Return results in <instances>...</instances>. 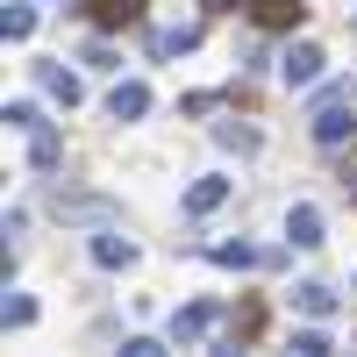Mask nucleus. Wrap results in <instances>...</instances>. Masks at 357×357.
Returning <instances> with one entry per match:
<instances>
[{
    "label": "nucleus",
    "mask_w": 357,
    "mask_h": 357,
    "mask_svg": "<svg viewBox=\"0 0 357 357\" xmlns=\"http://www.w3.org/2000/svg\"><path fill=\"white\" fill-rule=\"evenodd\" d=\"M222 321H229V314H222V301H186V307L172 314V343H178V350H193V343L215 336Z\"/></svg>",
    "instance_id": "nucleus-2"
},
{
    "label": "nucleus",
    "mask_w": 357,
    "mask_h": 357,
    "mask_svg": "<svg viewBox=\"0 0 357 357\" xmlns=\"http://www.w3.org/2000/svg\"><path fill=\"white\" fill-rule=\"evenodd\" d=\"M321 65H329V57H321V43H293V50L279 57V79H286V93H307V86L321 79Z\"/></svg>",
    "instance_id": "nucleus-4"
},
{
    "label": "nucleus",
    "mask_w": 357,
    "mask_h": 357,
    "mask_svg": "<svg viewBox=\"0 0 357 357\" xmlns=\"http://www.w3.org/2000/svg\"><path fill=\"white\" fill-rule=\"evenodd\" d=\"M257 329H264V307H257V301H243V307H236V314L222 321V336H229V350H236V343H250Z\"/></svg>",
    "instance_id": "nucleus-15"
},
{
    "label": "nucleus",
    "mask_w": 357,
    "mask_h": 357,
    "mask_svg": "<svg viewBox=\"0 0 357 357\" xmlns=\"http://www.w3.org/2000/svg\"><path fill=\"white\" fill-rule=\"evenodd\" d=\"M0 321H8V329H29V321H36V301H29V293H8V301H0Z\"/></svg>",
    "instance_id": "nucleus-18"
},
{
    "label": "nucleus",
    "mask_w": 357,
    "mask_h": 357,
    "mask_svg": "<svg viewBox=\"0 0 357 357\" xmlns=\"http://www.w3.org/2000/svg\"><path fill=\"white\" fill-rule=\"evenodd\" d=\"M200 8H207V15H229V8H243V0H200Z\"/></svg>",
    "instance_id": "nucleus-24"
},
{
    "label": "nucleus",
    "mask_w": 357,
    "mask_h": 357,
    "mask_svg": "<svg viewBox=\"0 0 357 357\" xmlns=\"http://www.w3.org/2000/svg\"><path fill=\"white\" fill-rule=\"evenodd\" d=\"M8 129L36 136V129H43V107H36V100H8Z\"/></svg>",
    "instance_id": "nucleus-19"
},
{
    "label": "nucleus",
    "mask_w": 357,
    "mask_h": 357,
    "mask_svg": "<svg viewBox=\"0 0 357 357\" xmlns=\"http://www.w3.org/2000/svg\"><path fill=\"white\" fill-rule=\"evenodd\" d=\"M36 86H43L57 107H79V100H86V86H79V72H65V57H43V65H36Z\"/></svg>",
    "instance_id": "nucleus-5"
},
{
    "label": "nucleus",
    "mask_w": 357,
    "mask_h": 357,
    "mask_svg": "<svg viewBox=\"0 0 357 357\" xmlns=\"http://www.w3.org/2000/svg\"><path fill=\"white\" fill-rule=\"evenodd\" d=\"M307 136L321 143V151H343V143H357V100H321L307 114Z\"/></svg>",
    "instance_id": "nucleus-1"
},
{
    "label": "nucleus",
    "mask_w": 357,
    "mask_h": 357,
    "mask_svg": "<svg viewBox=\"0 0 357 357\" xmlns=\"http://www.w3.org/2000/svg\"><path fill=\"white\" fill-rule=\"evenodd\" d=\"M215 143H222V151H236V158H257V129H243V122H222Z\"/></svg>",
    "instance_id": "nucleus-17"
},
{
    "label": "nucleus",
    "mask_w": 357,
    "mask_h": 357,
    "mask_svg": "<svg viewBox=\"0 0 357 357\" xmlns=\"http://www.w3.org/2000/svg\"><path fill=\"white\" fill-rule=\"evenodd\" d=\"M293 307L314 314V321H329V314H336V293L321 286V279H307V286H293Z\"/></svg>",
    "instance_id": "nucleus-14"
},
{
    "label": "nucleus",
    "mask_w": 357,
    "mask_h": 357,
    "mask_svg": "<svg viewBox=\"0 0 357 357\" xmlns=\"http://www.w3.org/2000/svg\"><path fill=\"white\" fill-rule=\"evenodd\" d=\"M0 29H8V43H29L36 36V8H29V0H8V8H0Z\"/></svg>",
    "instance_id": "nucleus-16"
},
{
    "label": "nucleus",
    "mask_w": 357,
    "mask_h": 357,
    "mask_svg": "<svg viewBox=\"0 0 357 357\" xmlns=\"http://www.w3.org/2000/svg\"><path fill=\"white\" fill-rule=\"evenodd\" d=\"M143 0H93V29H136Z\"/></svg>",
    "instance_id": "nucleus-13"
},
{
    "label": "nucleus",
    "mask_w": 357,
    "mask_h": 357,
    "mask_svg": "<svg viewBox=\"0 0 357 357\" xmlns=\"http://www.w3.org/2000/svg\"><path fill=\"white\" fill-rule=\"evenodd\" d=\"M200 50V22H178V29H151V57H186Z\"/></svg>",
    "instance_id": "nucleus-10"
},
{
    "label": "nucleus",
    "mask_w": 357,
    "mask_h": 357,
    "mask_svg": "<svg viewBox=\"0 0 357 357\" xmlns=\"http://www.w3.org/2000/svg\"><path fill=\"white\" fill-rule=\"evenodd\" d=\"M29 165H36V172H57V165H65V136H57L50 122L29 136Z\"/></svg>",
    "instance_id": "nucleus-12"
},
{
    "label": "nucleus",
    "mask_w": 357,
    "mask_h": 357,
    "mask_svg": "<svg viewBox=\"0 0 357 357\" xmlns=\"http://www.w3.org/2000/svg\"><path fill=\"white\" fill-rule=\"evenodd\" d=\"M222 200H229V178H215V172H207V178H193V186H186V200H178V207H186V215L200 222V215H215Z\"/></svg>",
    "instance_id": "nucleus-7"
},
{
    "label": "nucleus",
    "mask_w": 357,
    "mask_h": 357,
    "mask_svg": "<svg viewBox=\"0 0 357 357\" xmlns=\"http://www.w3.org/2000/svg\"><path fill=\"white\" fill-rule=\"evenodd\" d=\"M329 329H293V357H329Z\"/></svg>",
    "instance_id": "nucleus-21"
},
{
    "label": "nucleus",
    "mask_w": 357,
    "mask_h": 357,
    "mask_svg": "<svg viewBox=\"0 0 357 357\" xmlns=\"http://www.w3.org/2000/svg\"><path fill=\"white\" fill-rule=\"evenodd\" d=\"M107 114H114V122H143V114H151V86H143V79H122V86L107 93Z\"/></svg>",
    "instance_id": "nucleus-6"
},
{
    "label": "nucleus",
    "mask_w": 357,
    "mask_h": 357,
    "mask_svg": "<svg viewBox=\"0 0 357 357\" xmlns=\"http://www.w3.org/2000/svg\"><path fill=\"white\" fill-rule=\"evenodd\" d=\"M86 65H93V72H122V57H114L107 43H86Z\"/></svg>",
    "instance_id": "nucleus-22"
},
{
    "label": "nucleus",
    "mask_w": 357,
    "mask_h": 357,
    "mask_svg": "<svg viewBox=\"0 0 357 357\" xmlns=\"http://www.w3.org/2000/svg\"><path fill=\"white\" fill-rule=\"evenodd\" d=\"M286 236H293L301 250H314V243H321V207H307V200L286 207Z\"/></svg>",
    "instance_id": "nucleus-11"
},
{
    "label": "nucleus",
    "mask_w": 357,
    "mask_h": 357,
    "mask_svg": "<svg viewBox=\"0 0 357 357\" xmlns=\"http://www.w3.org/2000/svg\"><path fill=\"white\" fill-rule=\"evenodd\" d=\"M122 357H165V343H158V336H129Z\"/></svg>",
    "instance_id": "nucleus-23"
},
{
    "label": "nucleus",
    "mask_w": 357,
    "mask_h": 357,
    "mask_svg": "<svg viewBox=\"0 0 357 357\" xmlns=\"http://www.w3.org/2000/svg\"><path fill=\"white\" fill-rule=\"evenodd\" d=\"M50 215L57 222H93V229H107L114 222V200L107 193H65V186H57L50 193Z\"/></svg>",
    "instance_id": "nucleus-3"
},
{
    "label": "nucleus",
    "mask_w": 357,
    "mask_h": 357,
    "mask_svg": "<svg viewBox=\"0 0 357 357\" xmlns=\"http://www.w3.org/2000/svg\"><path fill=\"white\" fill-rule=\"evenodd\" d=\"M207 257H215V264H229V272H250V264H257V250H250V243H215Z\"/></svg>",
    "instance_id": "nucleus-20"
},
{
    "label": "nucleus",
    "mask_w": 357,
    "mask_h": 357,
    "mask_svg": "<svg viewBox=\"0 0 357 357\" xmlns=\"http://www.w3.org/2000/svg\"><path fill=\"white\" fill-rule=\"evenodd\" d=\"M301 15H307V0H250L257 29H301Z\"/></svg>",
    "instance_id": "nucleus-8"
},
{
    "label": "nucleus",
    "mask_w": 357,
    "mask_h": 357,
    "mask_svg": "<svg viewBox=\"0 0 357 357\" xmlns=\"http://www.w3.org/2000/svg\"><path fill=\"white\" fill-rule=\"evenodd\" d=\"M93 264H100V272H129V264H136V243H129V236H114V229H100V236H93Z\"/></svg>",
    "instance_id": "nucleus-9"
}]
</instances>
